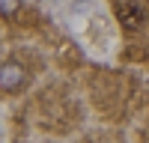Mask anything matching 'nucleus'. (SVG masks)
<instances>
[{"mask_svg": "<svg viewBox=\"0 0 149 143\" xmlns=\"http://www.w3.org/2000/svg\"><path fill=\"white\" fill-rule=\"evenodd\" d=\"M0 83H3V87L21 83V69H3V72H0Z\"/></svg>", "mask_w": 149, "mask_h": 143, "instance_id": "nucleus-2", "label": "nucleus"}, {"mask_svg": "<svg viewBox=\"0 0 149 143\" xmlns=\"http://www.w3.org/2000/svg\"><path fill=\"white\" fill-rule=\"evenodd\" d=\"M116 18H119L122 27H140V24H143V9L128 0V3H119L116 6Z\"/></svg>", "mask_w": 149, "mask_h": 143, "instance_id": "nucleus-1", "label": "nucleus"}]
</instances>
